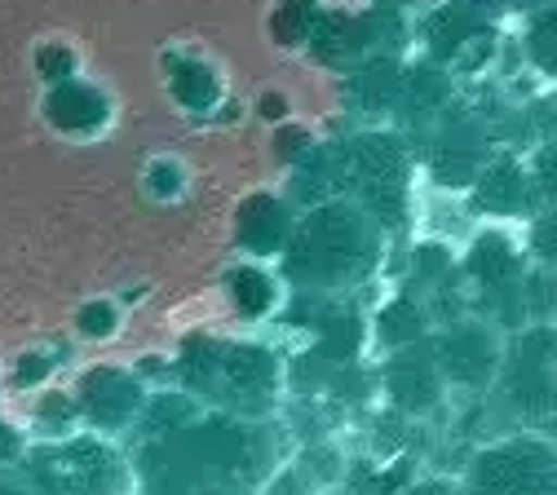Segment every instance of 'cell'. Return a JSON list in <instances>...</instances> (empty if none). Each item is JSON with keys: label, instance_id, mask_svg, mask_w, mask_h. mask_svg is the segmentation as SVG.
I'll list each match as a JSON object with an SVG mask.
<instances>
[{"label": "cell", "instance_id": "cell-1", "mask_svg": "<svg viewBox=\"0 0 557 495\" xmlns=\"http://www.w3.org/2000/svg\"><path fill=\"white\" fill-rule=\"evenodd\" d=\"M278 469L274 438L244 416H190L143 438L133 482L143 495H261Z\"/></svg>", "mask_w": 557, "mask_h": 495}, {"label": "cell", "instance_id": "cell-2", "mask_svg": "<svg viewBox=\"0 0 557 495\" xmlns=\"http://www.w3.org/2000/svg\"><path fill=\"white\" fill-rule=\"evenodd\" d=\"M36 495H133V465L102 434H62L27 443L18 460Z\"/></svg>", "mask_w": 557, "mask_h": 495}, {"label": "cell", "instance_id": "cell-3", "mask_svg": "<svg viewBox=\"0 0 557 495\" xmlns=\"http://www.w3.org/2000/svg\"><path fill=\"white\" fill-rule=\"evenodd\" d=\"M465 495H557V438L544 430H522L496 438L469 456Z\"/></svg>", "mask_w": 557, "mask_h": 495}, {"label": "cell", "instance_id": "cell-4", "mask_svg": "<svg viewBox=\"0 0 557 495\" xmlns=\"http://www.w3.org/2000/svg\"><path fill=\"white\" fill-rule=\"evenodd\" d=\"M293 261L310 283H350L372 265V244L350 208H323L301 231Z\"/></svg>", "mask_w": 557, "mask_h": 495}, {"label": "cell", "instance_id": "cell-5", "mask_svg": "<svg viewBox=\"0 0 557 495\" xmlns=\"http://www.w3.org/2000/svg\"><path fill=\"white\" fill-rule=\"evenodd\" d=\"M500 372H505V394H509L513 411L531 430H544L553 389H557V323L527 327L518 336V345L505 354Z\"/></svg>", "mask_w": 557, "mask_h": 495}, {"label": "cell", "instance_id": "cell-6", "mask_svg": "<svg viewBox=\"0 0 557 495\" xmlns=\"http://www.w3.org/2000/svg\"><path fill=\"white\" fill-rule=\"evenodd\" d=\"M213 403L231 407V416H257L270 407L274 394V363L261 349H231V345H208V368L203 385Z\"/></svg>", "mask_w": 557, "mask_h": 495}, {"label": "cell", "instance_id": "cell-7", "mask_svg": "<svg viewBox=\"0 0 557 495\" xmlns=\"http://www.w3.org/2000/svg\"><path fill=\"white\" fill-rule=\"evenodd\" d=\"M500 363H505V349L496 341V332L486 323H460L447 332L443 349H438V368L443 376H451L456 385H469V389H486L496 376H500Z\"/></svg>", "mask_w": 557, "mask_h": 495}, {"label": "cell", "instance_id": "cell-8", "mask_svg": "<svg viewBox=\"0 0 557 495\" xmlns=\"http://www.w3.org/2000/svg\"><path fill=\"white\" fill-rule=\"evenodd\" d=\"M76 407L89 420L94 434H120L143 416V385H137L133 376H124V372H115V368H102V372L85 376V385L76 394Z\"/></svg>", "mask_w": 557, "mask_h": 495}, {"label": "cell", "instance_id": "cell-9", "mask_svg": "<svg viewBox=\"0 0 557 495\" xmlns=\"http://www.w3.org/2000/svg\"><path fill=\"white\" fill-rule=\"evenodd\" d=\"M482 208H492V212H527L535 190H531V173L522 164H492L482 177Z\"/></svg>", "mask_w": 557, "mask_h": 495}, {"label": "cell", "instance_id": "cell-10", "mask_svg": "<svg viewBox=\"0 0 557 495\" xmlns=\"http://www.w3.org/2000/svg\"><path fill=\"white\" fill-rule=\"evenodd\" d=\"M527 53H531V62L544 71V76L557 81V0L531 14V27H527Z\"/></svg>", "mask_w": 557, "mask_h": 495}, {"label": "cell", "instance_id": "cell-11", "mask_svg": "<svg viewBox=\"0 0 557 495\" xmlns=\"http://www.w3.org/2000/svg\"><path fill=\"white\" fill-rule=\"evenodd\" d=\"M531 190H535L540 203L557 208V141H548V147L535 151V160H531Z\"/></svg>", "mask_w": 557, "mask_h": 495}, {"label": "cell", "instance_id": "cell-12", "mask_svg": "<svg viewBox=\"0 0 557 495\" xmlns=\"http://www.w3.org/2000/svg\"><path fill=\"white\" fill-rule=\"evenodd\" d=\"M531 252H535L540 265L557 270V208L544 212V218H535V226H531Z\"/></svg>", "mask_w": 557, "mask_h": 495}, {"label": "cell", "instance_id": "cell-13", "mask_svg": "<svg viewBox=\"0 0 557 495\" xmlns=\"http://www.w3.org/2000/svg\"><path fill=\"white\" fill-rule=\"evenodd\" d=\"M23 451H27V438L14 430V424L0 420V469H14L23 460Z\"/></svg>", "mask_w": 557, "mask_h": 495}, {"label": "cell", "instance_id": "cell-14", "mask_svg": "<svg viewBox=\"0 0 557 495\" xmlns=\"http://www.w3.org/2000/svg\"><path fill=\"white\" fill-rule=\"evenodd\" d=\"M398 495H465V486L456 478H421V482L403 486Z\"/></svg>", "mask_w": 557, "mask_h": 495}, {"label": "cell", "instance_id": "cell-15", "mask_svg": "<svg viewBox=\"0 0 557 495\" xmlns=\"http://www.w3.org/2000/svg\"><path fill=\"white\" fill-rule=\"evenodd\" d=\"M0 495H36V491L27 486L23 469L14 465V469H0Z\"/></svg>", "mask_w": 557, "mask_h": 495}, {"label": "cell", "instance_id": "cell-16", "mask_svg": "<svg viewBox=\"0 0 557 495\" xmlns=\"http://www.w3.org/2000/svg\"><path fill=\"white\" fill-rule=\"evenodd\" d=\"M544 434L557 438V389H553V407H548V420H544Z\"/></svg>", "mask_w": 557, "mask_h": 495}, {"label": "cell", "instance_id": "cell-17", "mask_svg": "<svg viewBox=\"0 0 557 495\" xmlns=\"http://www.w3.org/2000/svg\"><path fill=\"white\" fill-rule=\"evenodd\" d=\"M513 5H518V10H531V14H535V10H544V5H553V0H513Z\"/></svg>", "mask_w": 557, "mask_h": 495}]
</instances>
